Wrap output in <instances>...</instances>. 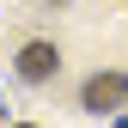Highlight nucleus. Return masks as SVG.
<instances>
[{"instance_id": "2", "label": "nucleus", "mask_w": 128, "mask_h": 128, "mask_svg": "<svg viewBox=\"0 0 128 128\" xmlns=\"http://www.w3.org/2000/svg\"><path fill=\"white\" fill-rule=\"evenodd\" d=\"M55 67H61V49H55V43H24V49H18V79H30V86L55 79Z\"/></svg>"}, {"instance_id": "3", "label": "nucleus", "mask_w": 128, "mask_h": 128, "mask_svg": "<svg viewBox=\"0 0 128 128\" xmlns=\"http://www.w3.org/2000/svg\"><path fill=\"white\" fill-rule=\"evenodd\" d=\"M49 6H61V0H49Z\"/></svg>"}, {"instance_id": "1", "label": "nucleus", "mask_w": 128, "mask_h": 128, "mask_svg": "<svg viewBox=\"0 0 128 128\" xmlns=\"http://www.w3.org/2000/svg\"><path fill=\"white\" fill-rule=\"evenodd\" d=\"M79 104L92 110V116H110V110L128 104V73H92L86 92H79Z\"/></svg>"}]
</instances>
